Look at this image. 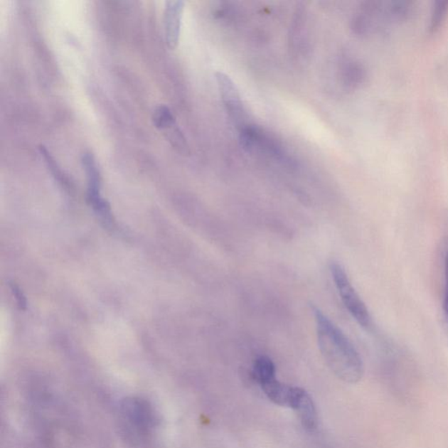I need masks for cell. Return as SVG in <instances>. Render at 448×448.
Masks as SVG:
<instances>
[{
    "mask_svg": "<svg viewBox=\"0 0 448 448\" xmlns=\"http://www.w3.org/2000/svg\"><path fill=\"white\" fill-rule=\"evenodd\" d=\"M319 349L326 366L340 380L358 383L363 378L362 358L344 333L317 307H313Z\"/></svg>",
    "mask_w": 448,
    "mask_h": 448,
    "instance_id": "1",
    "label": "cell"
},
{
    "mask_svg": "<svg viewBox=\"0 0 448 448\" xmlns=\"http://www.w3.org/2000/svg\"><path fill=\"white\" fill-rule=\"evenodd\" d=\"M119 421L127 439L138 445L149 442L156 427L153 408L142 398L124 401L121 406Z\"/></svg>",
    "mask_w": 448,
    "mask_h": 448,
    "instance_id": "2",
    "label": "cell"
},
{
    "mask_svg": "<svg viewBox=\"0 0 448 448\" xmlns=\"http://www.w3.org/2000/svg\"><path fill=\"white\" fill-rule=\"evenodd\" d=\"M332 279L341 302L346 307L348 312L355 319V321L364 329L369 330L372 326V320L369 310L362 301L354 287L352 286L345 269L337 262H332L330 265Z\"/></svg>",
    "mask_w": 448,
    "mask_h": 448,
    "instance_id": "3",
    "label": "cell"
},
{
    "mask_svg": "<svg viewBox=\"0 0 448 448\" xmlns=\"http://www.w3.org/2000/svg\"><path fill=\"white\" fill-rule=\"evenodd\" d=\"M220 96H221L224 107L231 119L240 128L245 127V111L242 98L234 82L229 75L223 72L215 74Z\"/></svg>",
    "mask_w": 448,
    "mask_h": 448,
    "instance_id": "4",
    "label": "cell"
},
{
    "mask_svg": "<svg viewBox=\"0 0 448 448\" xmlns=\"http://www.w3.org/2000/svg\"><path fill=\"white\" fill-rule=\"evenodd\" d=\"M82 164L85 166L87 177H88L89 189H88V198L89 202L92 205V208L98 215L101 216V218L104 220V222L107 225L112 224V218L111 214V210L107 203L102 198L100 193L101 188V179L100 170L97 166L96 161L90 154H85L83 155Z\"/></svg>",
    "mask_w": 448,
    "mask_h": 448,
    "instance_id": "5",
    "label": "cell"
},
{
    "mask_svg": "<svg viewBox=\"0 0 448 448\" xmlns=\"http://www.w3.org/2000/svg\"><path fill=\"white\" fill-rule=\"evenodd\" d=\"M290 407L294 410L304 428L312 432L317 427L318 415L312 398L305 390L292 387Z\"/></svg>",
    "mask_w": 448,
    "mask_h": 448,
    "instance_id": "6",
    "label": "cell"
},
{
    "mask_svg": "<svg viewBox=\"0 0 448 448\" xmlns=\"http://www.w3.org/2000/svg\"><path fill=\"white\" fill-rule=\"evenodd\" d=\"M183 1L166 2L164 11V28L166 43L171 49H176L180 41Z\"/></svg>",
    "mask_w": 448,
    "mask_h": 448,
    "instance_id": "7",
    "label": "cell"
},
{
    "mask_svg": "<svg viewBox=\"0 0 448 448\" xmlns=\"http://www.w3.org/2000/svg\"><path fill=\"white\" fill-rule=\"evenodd\" d=\"M260 386L265 394L273 403L280 406H290L292 387L284 385L277 378Z\"/></svg>",
    "mask_w": 448,
    "mask_h": 448,
    "instance_id": "8",
    "label": "cell"
},
{
    "mask_svg": "<svg viewBox=\"0 0 448 448\" xmlns=\"http://www.w3.org/2000/svg\"><path fill=\"white\" fill-rule=\"evenodd\" d=\"M254 375L260 385L276 378V368L267 356H260L254 363Z\"/></svg>",
    "mask_w": 448,
    "mask_h": 448,
    "instance_id": "9",
    "label": "cell"
},
{
    "mask_svg": "<svg viewBox=\"0 0 448 448\" xmlns=\"http://www.w3.org/2000/svg\"><path fill=\"white\" fill-rule=\"evenodd\" d=\"M154 122L159 129H168L174 127V117L166 106H159L155 110Z\"/></svg>",
    "mask_w": 448,
    "mask_h": 448,
    "instance_id": "10",
    "label": "cell"
},
{
    "mask_svg": "<svg viewBox=\"0 0 448 448\" xmlns=\"http://www.w3.org/2000/svg\"><path fill=\"white\" fill-rule=\"evenodd\" d=\"M447 11V1L439 2L437 5H436L431 21V29L432 31L437 30L439 28L440 24H442L444 20H445Z\"/></svg>",
    "mask_w": 448,
    "mask_h": 448,
    "instance_id": "11",
    "label": "cell"
},
{
    "mask_svg": "<svg viewBox=\"0 0 448 448\" xmlns=\"http://www.w3.org/2000/svg\"><path fill=\"white\" fill-rule=\"evenodd\" d=\"M444 301H443V311L444 315L447 324H448V242L445 250V257H444Z\"/></svg>",
    "mask_w": 448,
    "mask_h": 448,
    "instance_id": "12",
    "label": "cell"
},
{
    "mask_svg": "<svg viewBox=\"0 0 448 448\" xmlns=\"http://www.w3.org/2000/svg\"><path fill=\"white\" fill-rule=\"evenodd\" d=\"M13 292L15 294V297H16V299H18V304H20L21 306H26L25 298L22 297L20 289H18L17 287L14 286Z\"/></svg>",
    "mask_w": 448,
    "mask_h": 448,
    "instance_id": "13",
    "label": "cell"
}]
</instances>
